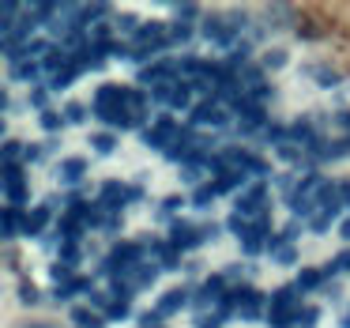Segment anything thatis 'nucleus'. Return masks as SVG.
<instances>
[{"mask_svg": "<svg viewBox=\"0 0 350 328\" xmlns=\"http://www.w3.org/2000/svg\"><path fill=\"white\" fill-rule=\"evenodd\" d=\"M129 313H132V302L121 294H113V302H109V310H106V320H124Z\"/></svg>", "mask_w": 350, "mask_h": 328, "instance_id": "obj_21", "label": "nucleus"}, {"mask_svg": "<svg viewBox=\"0 0 350 328\" xmlns=\"http://www.w3.org/2000/svg\"><path fill=\"white\" fill-rule=\"evenodd\" d=\"M46 76V68H42V61H19L12 64V79H23V84H34V79Z\"/></svg>", "mask_w": 350, "mask_h": 328, "instance_id": "obj_12", "label": "nucleus"}, {"mask_svg": "<svg viewBox=\"0 0 350 328\" xmlns=\"http://www.w3.org/2000/svg\"><path fill=\"white\" fill-rule=\"evenodd\" d=\"M19 328H53L49 320H34V325H19Z\"/></svg>", "mask_w": 350, "mask_h": 328, "instance_id": "obj_32", "label": "nucleus"}, {"mask_svg": "<svg viewBox=\"0 0 350 328\" xmlns=\"http://www.w3.org/2000/svg\"><path fill=\"white\" fill-rule=\"evenodd\" d=\"M324 279H327V268H301L297 272V290H317V287H324Z\"/></svg>", "mask_w": 350, "mask_h": 328, "instance_id": "obj_11", "label": "nucleus"}, {"mask_svg": "<svg viewBox=\"0 0 350 328\" xmlns=\"http://www.w3.org/2000/svg\"><path fill=\"white\" fill-rule=\"evenodd\" d=\"M72 320H76L79 328H106V313H94V310H87V305H76V310H72Z\"/></svg>", "mask_w": 350, "mask_h": 328, "instance_id": "obj_13", "label": "nucleus"}, {"mask_svg": "<svg viewBox=\"0 0 350 328\" xmlns=\"http://www.w3.org/2000/svg\"><path fill=\"white\" fill-rule=\"evenodd\" d=\"M335 219H339V212H327V207H320V212L312 215V219H305V227H309L312 234H320V230H327Z\"/></svg>", "mask_w": 350, "mask_h": 328, "instance_id": "obj_18", "label": "nucleus"}, {"mask_svg": "<svg viewBox=\"0 0 350 328\" xmlns=\"http://www.w3.org/2000/svg\"><path fill=\"white\" fill-rule=\"evenodd\" d=\"M339 328H350V310H347V313H342V317H339Z\"/></svg>", "mask_w": 350, "mask_h": 328, "instance_id": "obj_33", "label": "nucleus"}, {"mask_svg": "<svg viewBox=\"0 0 350 328\" xmlns=\"http://www.w3.org/2000/svg\"><path fill=\"white\" fill-rule=\"evenodd\" d=\"M339 238H342V242H350V215L339 223Z\"/></svg>", "mask_w": 350, "mask_h": 328, "instance_id": "obj_31", "label": "nucleus"}, {"mask_svg": "<svg viewBox=\"0 0 350 328\" xmlns=\"http://www.w3.org/2000/svg\"><path fill=\"white\" fill-rule=\"evenodd\" d=\"M192 23H181V19H177V23H170V46H185V42H192Z\"/></svg>", "mask_w": 350, "mask_h": 328, "instance_id": "obj_19", "label": "nucleus"}, {"mask_svg": "<svg viewBox=\"0 0 350 328\" xmlns=\"http://www.w3.org/2000/svg\"><path fill=\"white\" fill-rule=\"evenodd\" d=\"M215 197H219V189H215V181H207V185H200V189H192L189 204H192V207H200V212H207Z\"/></svg>", "mask_w": 350, "mask_h": 328, "instance_id": "obj_14", "label": "nucleus"}, {"mask_svg": "<svg viewBox=\"0 0 350 328\" xmlns=\"http://www.w3.org/2000/svg\"><path fill=\"white\" fill-rule=\"evenodd\" d=\"M61 114H64V121H68V125H83L87 121V106H83V102H68Z\"/></svg>", "mask_w": 350, "mask_h": 328, "instance_id": "obj_23", "label": "nucleus"}, {"mask_svg": "<svg viewBox=\"0 0 350 328\" xmlns=\"http://www.w3.org/2000/svg\"><path fill=\"white\" fill-rule=\"evenodd\" d=\"M271 257L279 260V264H294V260H297V249H294V245H282V249L271 253Z\"/></svg>", "mask_w": 350, "mask_h": 328, "instance_id": "obj_26", "label": "nucleus"}, {"mask_svg": "<svg viewBox=\"0 0 350 328\" xmlns=\"http://www.w3.org/2000/svg\"><path fill=\"white\" fill-rule=\"evenodd\" d=\"M226 302H230V310H234V313H241V317L252 320V317H260V313H264L267 294H264V290H256L252 283H241V287H230Z\"/></svg>", "mask_w": 350, "mask_h": 328, "instance_id": "obj_3", "label": "nucleus"}, {"mask_svg": "<svg viewBox=\"0 0 350 328\" xmlns=\"http://www.w3.org/2000/svg\"><path fill=\"white\" fill-rule=\"evenodd\" d=\"M38 125L49 132V136H53V132H61L68 121H64V114H57V110H46V114H38Z\"/></svg>", "mask_w": 350, "mask_h": 328, "instance_id": "obj_20", "label": "nucleus"}, {"mask_svg": "<svg viewBox=\"0 0 350 328\" xmlns=\"http://www.w3.org/2000/svg\"><path fill=\"white\" fill-rule=\"evenodd\" d=\"M53 207H57V200H46V204H34L31 212H27V230H23V234L38 238L42 230L49 227V219H53Z\"/></svg>", "mask_w": 350, "mask_h": 328, "instance_id": "obj_9", "label": "nucleus"}, {"mask_svg": "<svg viewBox=\"0 0 350 328\" xmlns=\"http://www.w3.org/2000/svg\"><path fill=\"white\" fill-rule=\"evenodd\" d=\"M144 200V185H129V204H139Z\"/></svg>", "mask_w": 350, "mask_h": 328, "instance_id": "obj_29", "label": "nucleus"}, {"mask_svg": "<svg viewBox=\"0 0 350 328\" xmlns=\"http://www.w3.org/2000/svg\"><path fill=\"white\" fill-rule=\"evenodd\" d=\"M185 305H192V290H189V287H170L166 294L159 298L154 313H159V317H174V313L185 310Z\"/></svg>", "mask_w": 350, "mask_h": 328, "instance_id": "obj_8", "label": "nucleus"}, {"mask_svg": "<svg viewBox=\"0 0 350 328\" xmlns=\"http://www.w3.org/2000/svg\"><path fill=\"white\" fill-rule=\"evenodd\" d=\"M87 174V159H64L61 166H57V181L61 185H79Z\"/></svg>", "mask_w": 350, "mask_h": 328, "instance_id": "obj_10", "label": "nucleus"}, {"mask_svg": "<svg viewBox=\"0 0 350 328\" xmlns=\"http://www.w3.org/2000/svg\"><path fill=\"white\" fill-rule=\"evenodd\" d=\"M241 31H245L241 23H226V19H219V16L204 19V27H200V34H204L207 42H215V46H230V49L237 46V34Z\"/></svg>", "mask_w": 350, "mask_h": 328, "instance_id": "obj_5", "label": "nucleus"}, {"mask_svg": "<svg viewBox=\"0 0 350 328\" xmlns=\"http://www.w3.org/2000/svg\"><path fill=\"white\" fill-rule=\"evenodd\" d=\"M267 181H252L245 192H237V200H234V212L237 215H245V219H267Z\"/></svg>", "mask_w": 350, "mask_h": 328, "instance_id": "obj_2", "label": "nucleus"}, {"mask_svg": "<svg viewBox=\"0 0 350 328\" xmlns=\"http://www.w3.org/2000/svg\"><path fill=\"white\" fill-rule=\"evenodd\" d=\"M192 125H211V129H222V125L230 121V114H226V106H222L219 99H200L196 106H192V117H189Z\"/></svg>", "mask_w": 350, "mask_h": 328, "instance_id": "obj_7", "label": "nucleus"}, {"mask_svg": "<svg viewBox=\"0 0 350 328\" xmlns=\"http://www.w3.org/2000/svg\"><path fill=\"white\" fill-rule=\"evenodd\" d=\"M177 136H181V125H177L174 117H154L151 129H144V144L154 147V151H162V155L174 147Z\"/></svg>", "mask_w": 350, "mask_h": 328, "instance_id": "obj_4", "label": "nucleus"}, {"mask_svg": "<svg viewBox=\"0 0 350 328\" xmlns=\"http://www.w3.org/2000/svg\"><path fill=\"white\" fill-rule=\"evenodd\" d=\"M301 310L305 305H301V290H297V283L275 287L271 298H267V320H271V328H290Z\"/></svg>", "mask_w": 350, "mask_h": 328, "instance_id": "obj_1", "label": "nucleus"}, {"mask_svg": "<svg viewBox=\"0 0 350 328\" xmlns=\"http://www.w3.org/2000/svg\"><path fill=\"white\" fill-rule=\"evenodd\" d=\"M170 242L177 245V249H196V245H204L207 242V230L200 227V223H189V219H177V223H170Z\"/></svg>", "mask_w": 350, "mask_h": 328, "instance_id": "obj_6", "label": "nucleus"}, {"mask_svg": "<svg viewBox=\"0 0 350 328\" xmlns=\"http://www.w3.org/2000/svg\"><path fill=\"white\" fill-rule=\"evenodd\" d=\"M342 272H350V249H342L339 257L327 264V275H342Z\"/></svg>", "mask_w": 350, "mask_h": 328, "instance_id": "obj_25", "label": "nucleus"}, {"mask_svg": "<svg viewBox=\"0 0 350 328\" xmlns=\"http://www.w3.org/2000/svg\"><path fill=\"white\" fill-rule=\"evenodd\" d=\"M286 61H290L286 49H267V53L260 57V68H264V72H279V68H286Z\"/></svg>", "mask_w": 350, "mask_h": 328, "instance_id": "obj_17", "label": "nucleus"}, {"mask_svg": "<svg viewBox=\"0 0 350 328\" xmlns=\"http://www.w3.org/2000/svg\"><path fill=\"white\" fill-rule=\"evenodd\" d=\"M196 16H200L196 4H181V8H177V19H196Z\"/></svg>", "mask_w": 350, "mask_h": 328, "instance_id": "obj_28", "label": "nucleus"}, {"mask_svg": "<svg viewBox=\"0 0 350 328\" xmlns=\"http://www.w3.org/2000/svg\"><path fill=\"white\" fill-rule=\"evenodd\" d=\"M185 204H189V197H181V192H174V197H166V200L159 204V215H162V219H170V215H177Z\"/></svg>", "mask_w": 350, "mask_h": 328, "instance_id": "obj_22", "label": "nucleus"}, {"mask_svg": "<svg viewBox=\"0 0 350 328\" xmlns=\"http://www.w3.org/2000/svg\"><path fill=\"white\" fill-rule=\"evenodd\" d=\"M113 147H117V132L113 129L94 132V136H91V151L94 155H113Z\"/></svg>", "mask_w": 350, "mask_h": 328, "instance_id": "obj_15", "label": "nucleus"}, {"mask_svg": "<svg viewBox=\"0 0 350 328\" xmlns=\"http://www.w3.org/2000/svg\"><path fill=\"white\" fill-rule=\"evenodd\" d=\"M19 302H23V305H38L42 302V290L38 287H34V283H19Z\"/></svg>", "mask_w": 350, "mask_h": 328, "instance_id": "obj_24", "label": "nucleus"}, {"mask_svg": "<svg viewBox=\"0 0 350 328\" xmlns=\"http://www.w3.org/2000/svg\"><path fill=\"white\" fill-rule=\"evenodd\" d=\"M305 72H309V76L317 79L320 87H335V84H339V72H335V68H327V64H309Z\"/></svg>", "mask_w": 350, "mask_h": 328, "instance_id": "obj_16", "label": "nucleus"}, {"mask_svg": "<svg viewBox=\"0 0 350 328\" xmlns=\"http://www.w3.org/2000/svg\"><path fill=\"white\" fill-rule=\"evenodd\" d=\"M339 197H342V207H350V181H339Z\"/></svg>", "mask_w": 350, "mask_h": 328, "instance_id": "obj_30", "label": "nucleus"}, {"mask_svg": "<svg viewBox=\"0 0 350 328\" xmlns=\"http://www.w3.org/2000/svg\"><path fill=\"white\" fill-rule=\"evenodd\" d=\"M46 99H49V91H46V87H31V106H38L42 110V114H46Z\"/></svg>", "mask_w": 350, "mask_h": 328, "instance_id": "obj_27", "label": "nucleus"}]
</instances>
